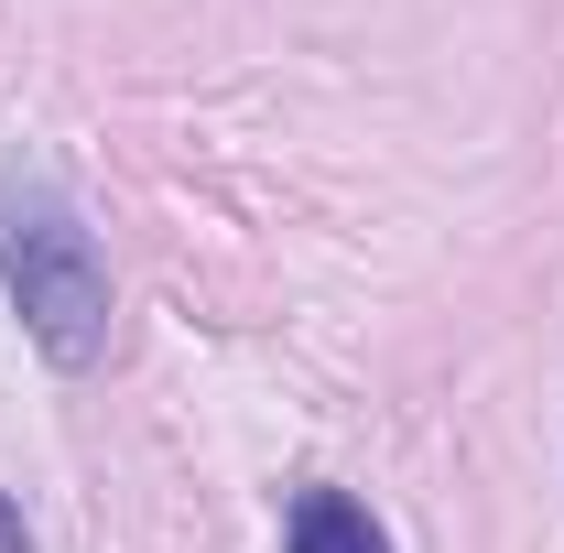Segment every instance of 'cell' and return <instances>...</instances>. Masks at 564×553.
Returning <instances> with one entry per match:
<instances>
[{
	"label": "cell",
	"mask_w": 564,
	"mask_h": 553,
	"mask_svg": "<svg viewBox=\"0 0 564 553\" xmlns=\"http://www.w3.org/2000/svg\"><path fill=\"white\" fill-rule=\"evenodd\" d=\"M0 282L22 304V337L55 369H98V347H109V261H98L87 217L55 196V174H33V163L0 174Z\"/></svg>",
	"instance_id": "1"
},
{
	"label": "cell",
	"mask_w": 564,
	"mask_h": 553,
	"mask_svg": "<svg viewBox=\"0 0 564 553\" xmlns=\"http://www.w3.org/2000/svg\"><path fill=\"white\" fill-rule=\"evenodd\" d=\"M282 543H293V553H391V543H380V521L358 510L348 488H304V499L282 510Z\"/></svg>",
	"instance_id": "2"
},
{
	"label": "cell",
	"mask_w": 564,
	"mask_h": 553,
	"mask_svg": "<svg viewBox=\"0 0 564 553\" xmlns=\"http://www.w3.org/2000/svg\"><path fill=\"white\" fill-rule=\"evenodd\" d=\"M0 553H33V532H22V510L0 499Z\"/></svg>",
	"instance_id": "3"
}]
</instances>
